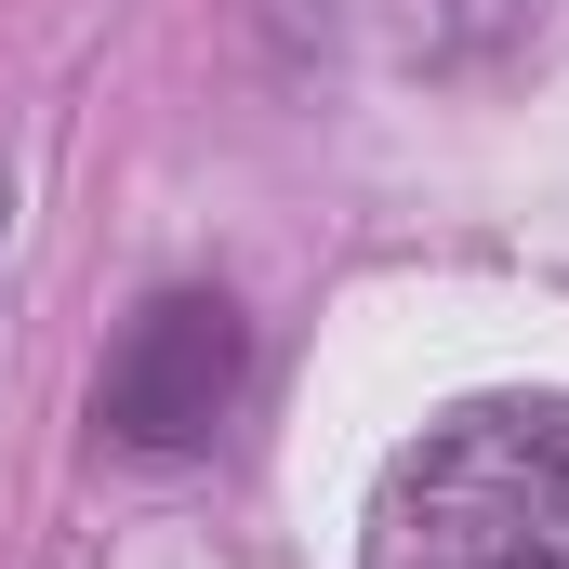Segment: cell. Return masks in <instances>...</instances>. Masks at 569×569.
I'll return each mask as SVG.
<instances>
[{"label": "cell", "instance_id": "obj_1", "mask_svg": "<svg viewBox=\"0 0 569 569\" xmlns=\"http://www.w3.org/2000/svg\"><path fill=\"white\" fill-rule=\"evenodd\" d=\"M371 569H569V398H490L398 450Z\"/></svg>", "mask_w": 569, "mask_h": 569}, {"label": "cell", "instance_id": "obj_2", "mask_svg": "<svg viewBox=\"0 0 569 569\" xmlns=\"http://www.w3.org/2000/svg\"><path fill=\"white\" fill-rule=\"evenodd\" d=\"M239 371H252V331L226 291H159L120 358H107V437L133 450H199V437L239 411Z\"/></svg>", "mask_w": 569, "mask_h": 569}]
</instances>
